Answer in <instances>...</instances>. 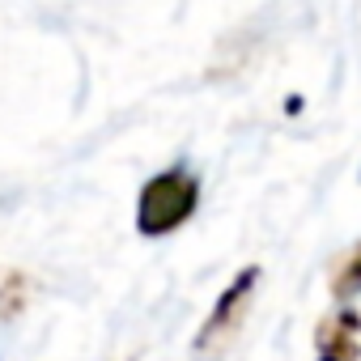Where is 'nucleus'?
I'll list each match as a JSON object with an SVG mask.
<instances>
[{"instance_id":"nucleus-1","label":"nucleus","mask_w":361,"mask_h":361,"mask_svg":"<svg viewBox=\"0 0 361 361\" xmlns=\"http://www.w3.org/2000/svg\"><path fill=\"white\" fill-rule=\"evenodd\" d=\"M200 209V178L188 166H166L157 170L149 183L140 188L136 200V230L145 238L174 234L178 226H188Z\"/></svg>"},{"instance_id":"nucleus-2","label":"nucleus","mask_w":361,"mask_h":361,"mask_svg":"<svg viewBox=\"0 0 361 361\" xmlns=\"http://www.w3.org/2000/svg\"><path fill=\"white\" fill-rule=\"evenodd\" d=\"M259 276H264L259 264H247L243 272H234V281L221 289V298L213 302V310H209V319H204V327H200V336H196V344H192L196 357L213 361V357H221V353L230 348V340H234L238 327L247 323V310H251V302H255Z\"/></svg>"},{"instance_id":"nucleus-3","label":"nucleus","mask_w":361,"mask_h":361,"mask_svg":"<svg viewBox=\"0 0 361 361\" xmlns=\"http://www.w3.org/2000/svg\"><path fill=\"white\" fill-rule=\"evenodd\" d=\"M314 361H361V310L340 302L314 327Z\"/></svg>"},{"instance_id":"nucleus-4","label":"nucleus","mask_w":361,"mask_h":361,"mask_svg":"<svg viewBox=\"0 0 361 361\" xmlns=\"http://www.w3.org/2000/svg\"><path fill=\"white\" fill-rule=\"evenodd\" d=\"M327 289H331V298H336V302H353V298L361 293V243H353V247L336 259Z\"/></svg>"}]
</instances>
